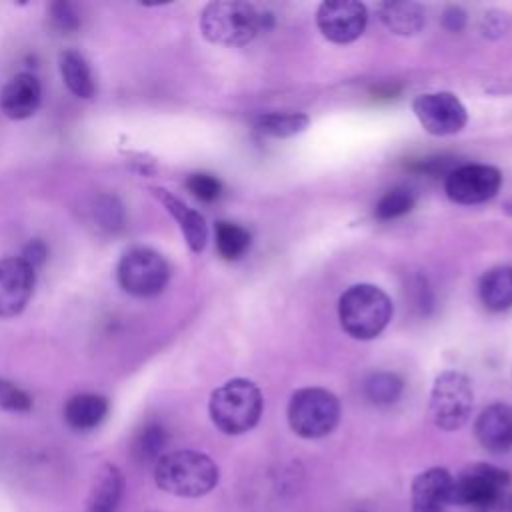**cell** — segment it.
<instances>
[{"mask_svg":"<svg viewBox=\"0 0 512 512\" xmlns=\"http://www.w3.org/2000/svg\"><path fill=\"white\" fill-rule=\"evenodd\" d=\"M266 14L250 2L216 0L200 14L202 36L220 46H244L266 30Z\"/></svg>","mask_w":512,"mask_h":512,"instance_id":"obj_1","label":"cell"},{"mask_svg":"<svg viewBox=\"0 0 512 512\" xmlns=\"http://www.w3.org/2000/svg\"><path fill=\"white\" fill-rule=\"evenodd\" d=\"M156 486L182 498H198L218 484V466L210 456L196 450L166 452L154 466Z\"/></svg>","mask_w":512,"mask_h":512,"instance_id":"obj_2","label":"cell"},{"mask_svg":"<svg viewBox=\"0 0 512 512\" xmlns=\"http://www.w3.org/2000/svg\"><path fill=\"white\" fill-rule=\"evenodd\" d=\"M262 406V392L252 380L232 378L212 392L208 412L220 432L244 434L258 424Z\"/></svg>","mask_w":512,"mask_h":512,"instance_id":"obj_3","label":"cell"},{"mask_svg":"<svg viewBox=\"0 0 512 512\" xmlns=\"http://www.w3.org/2000/svg\"><path fill=\"white\" fill-rule=\"evenodd\" d=\"M338 318L348 336L372 340L388 326L392 302L388 294L374 284H354L340 296Z\"/></svg>","mask_w":512,"mask_h":512,"instance_id":"obj_4","label":"cell"},{"mask_svg":"<svg viewBox=\"0 0 512 512\" xmlns=\"http://www.w3.org/2000/svg\"><path fill=\"white\" fill-rule=\"evenodd\" d=\"M338 420L340 402L326 388H300L288 402V424L302 438H324L336 428Z\"/></svg>","mask_w":512,"mask_h":512,"instance_id":"obj_5","label":"cell"},{"mask_svg":"<svg viewBox=\"0 0 512 512\" xmlns=\"http://www.w3.org/2000/svg\"><path fill=\"white\" fill-rule=\"evenodd\" d=\"M474 406V392L468 376L456 370H444L436 376L430 390V418L442 430L462 428Z\"/></svg>","mask_w":512,"mask_h":512,"instance_id":"obj_6","label":"cell"},{"mask_svg":"<svg viewBox=\"0 0 512 512\" xmlns=\"http://www.w3.org/2000/svg\"><path fill=\"white\" fill-rule=\"evenodd\" d=\"M116 276L118 284L128 294L138 298H150L164 290L170 278V268L156 250L136 246L122 254Z\"/></svg>","mask_w":512,"mask_h":512,"instance_id":"obj_7","label":"cell"},{"mask_svg":"<svg viewBox=\"0 0 512 512\" xmlns=\"http://www.w3.org/2000/svg\"><path fill=\"white\" fill-rule=\"evenodd\" d=\"M510 484V474L494 464L476 462L464 468L452 482L450 504L478 508L496 496L504 494Z\"/></svg>","mask_w":512,"mask_h":512,"instance_id":"obj_8","label":"cell"},{"mask_svg":"<svg viewBox=\"0 0 512 512\" xmlns=\"http://www.w3.org/2000/svg\"><path fill=\"white\" fill-rule=\"evenodd\" d=\"M412 110L420 126L432 136H450L468 122V112L452 92H426L416 96Z\"/></svg>","mask_w":512,"mask_h":512,"instance_id":"obj_9","label":"cell"},{"mask_svg":"<svg viewBox=\"0 0 512 512\" xmlns=\"http://www.w3.org/2000/svg\"><path fill=\"white\" fill-rule=\"evenodd\" d=\"M502 184L498 168L488 164H464L446 174V196L456 204H482L496 196Z\"/></svg>","mask_w":512,"mask_h":512,"instance_id":"obj_10","label":"cell"},{"mask_svg":"<svg viewBox=\"0 0 512 512\" xmlns=\"http://www.w3.org/2000/svg\"><path fill=\"white\" fill-rule=\"evenodd\" d=\"M368 24V10L356 0H326L316 10V26L334 44H350Z\"/></svg>","mask_w":512,"mask_h":512,"instance_id":"obj_11","label":"cell"},{"mask_svg":"<svg viewBox=\"0 0 512 512\" xmlns=\"http://www.w3.org/2000/svg\"><path fill=\"white\" fill-rule=\"evenodd\" d=\"M36 282V270L20 256L0 260V318H12L28 304Z\"/></svg>","mask_w":512,"mask_h":512,"instance_id":"obj_12","label":"cell"},{"mask_svg":"<svg viewBox=\"0 0 512 512\" xmlns=\"http://www.w3.org/2000/svg\"><path fill=\"white\" fill-rule=\"evenodd\" d=\"M454 476L446 468H428L412 480L410 512H442L450 504Z\"/></svg>","mask_w":512,"mask_h":512,"instance_id":"obj_13","label":"cell"},{"mask_svg":"<svg viewBox=\"0 0 512 512\" xmlns=\"http://www.w3.org/2000/svg\"><path fill=\"white\" fill-rule=\"evenodd\" d=\"M480 446L492 454H504L512 448V406L496 402L480 412L474 424Z\"/></svg>","mask_w":512,"mask_h":512,"instance_id":"obj_14","label":"cell"},{"mask_svg":"<svg viewBox=\"0 0 512 512\" xmlns=\"http://www.w3.org/2000/svg\"><path fill=\"white\" fill-rule=\"evenodd\" d=\"M40 100L42 88L36 76L20 72L4 84L0 92V110L10 120H26L38 110Z\"/></svg>","mask_w":512,"mask_h":512,"instance_id":"obj_15","label":"cell"},{"mask_svg":"<svg viewBox=\"0 0 512 512\" xmlns=\"http://www.w3.org/2000/svg\"><path fill=\"white\" fill-rule=\"evenodd\" d=\"M150 190L164 204L168 214L178 222L188 248L192 252H202L208 240V228H206L204 216L164 188H150Z\"/></svg>","mask_w":512,"mask_h":512,"instance_id":"obj_16","label":"cell"},{"mask_svg":"<svg viewBox=\"0 0 512 512\" xmlns=\"http://www.w3.org/2000/svg\"><path fill=\"white\" fill-rule=\"evenodd\" d=\"M380 22L398 36H414L426 24V12L418 2H382L378 4Z\"/></svg>","mask_w":512,"mask_h":512,"instance_id":"obj_17","label":"cell"},{"mask_svg":"<svg viewBox=\"0 0 512 512\" xmlns=\"http://www.w3.org/2000/svg\"><path fill=\"white\" fill-rule=\"evenodd\" d=\"M124 492L122 472L114 464H104L94 480L84 512H116Z\"/></svg>","mask_w":512,"mask_h":512,"instance_id":"obj_18","label":"cell"},{"mask_svg":"<svg viewBox=\"0 0 512 512\" xmlns=\"http://www.w3.org/2000/svg\"><path fill=\"white\" fill-rule=\"evenodd\" d=\"M108 414V400L100 394H76L64 406V420L74 430L96 428Z\"/></svg>","mask_w":512,"mask_h":512,"instance_id":"obj_19","label":"cell"},{"mask_svg":"<svg viewBox=\"0 0 512 512\" xmlns=\"http://www.w3.org/2000/svg\"><path fill=\"white\" fill-rule=\"evenodd\" d=\"M482 304L492 312L512 308V266H496L488 270L478 284Z\"/></svg>","mask_w":512,"mask_h":512,"instance_id":"obj_20","label":"cell"},{"mask_svg":"<svg viewBox=\"0 0 512 512\" xmlns=\"http://www.w3.org/2000/svg\"><path fill=\"white\" fill-rule=\"evenodd\" d=\"M58 64H60L62 80L74 96H78L82 100H88L94 96V92H96L94 78H92L88 62L84 60V56L80 52L64 50L58 58Z\"/></svg>","mask_w":512,"mask_h":512,"instance_id":"obj_21","label":"cell"},{"mask_svg":"<svg viewBox=\"0 0 512 512\" xmlns=\"http://www.w3.org/2000/svg\"><path fill=\"white\" fill-rule=\"evenodd\" d=\"M310 118L304 112H268L256 118V128L272 138H290L304 132Z\"/></svg>","mask_w":512,"mask_h":512,"instance_id":"obj_22","label":"cell"},{"mask_svg":"<svg viewBox=\"0 0 512 512\" xmlns=\"http://www.w3.org/2000/svg\"><path fill=\"white\" fill-rule=\"evenodd\" d=\"M214 234H216V250L228 262L242 258L250 248V232L240 224L220 220L216 222Z\"/></svg>","mask_w":512,"mask_h":512,"instance_id":"obj_23","label":"cell"},{"mask_svg":"<svg viewBox=\"0 0 512 512\" xmlns=\"http://www.w3.org/2000/svg\"><path fill=\"white\" fill-rule=\"evenodd\" d=\"M404 382L394 372H374L364 382L366 398L376 406H392L402 396Z\"/></svg>","mask_w":512,"mask_h":512,"instance_id":"obj_24","label":"cell"},{"mask_svg":"<svg viewBox=\"0 0 512 512\" xmlns=\"http://www.w3.org/2000/svg\"><path fill=\"white\" fill-rule=\"evenodd\" d=\"M416 204V196L410 188L404 186H396L392 190H388L374 208V216L378 220H394L400 218L404 214H408Z\"/></svg>","mask_w":512,"mask_h":512,"instance_id":"obj_25","label":"cell"},{"mask_svg":"<svg viewBox=\"0 0 512 512\" xmlns=\"http://www.w3.org/2000/svg\"><path fill=\"white\" fill-rule=\"evenodd\" d=\"M168 444L166 430L160 424H148L134 440V456L142 462L160 460L164 456V448Z\"/></svg>","mask_w":512,"mask_h":512,"instance_id":"obj_26","label":"cell"},{"mask_svg":"<svg viewBox=\"0 0 512 512\" xmlns=\"http://www.w3.org/2000/svg\"><path fill=\"white\" fill-rule=\"evenodd\" d=\"M94 218L106 230H118L124 222V210L114 196H100L94 204Z\"/></svg>","mask_w":512,"mask_h":512,"instance_id":"obj_27","label":"cell"},{"mask_svg":"<svg viewBox=\"0 0 512 512\" xmlns=\"http://www.w3.org/2000/svg\"><path fill=\"white\" fill-rule=\"evenodd\" d=\"M186 188L202 202H214L222 194V182L216 176L204 172L190 174L186 180Z\"/></svg>","mask_w":512,"mask_h":512,"instance_id":"obj_28","label":"cell"},{"mask_svg":"<svg viewBox=\"0 0 512 512\" xmlns=\"http://www.w3.org/2000/svg\"><path fill=\"white\" fill-rule=\"evenodd\" d=\"M30 408H32V398L14 382L0 378V410L28 412Z\"/></svg>","mask_w":512,"mask_h":512,"instance_id":"obj_29","label":"cell"},{"mask_svg":"<svg viewBox=\"0 0 512 512\" xmlns=\"http://www.w3.org/2000/svg\"><path fill=\"white\" fill-rule=\"evenodd\" d=\"M50 18H52V24L62 32H72L80 26V16H78L74 4H70L66 0L54 2L50 6Z\"/></svg>","mask_w":512,"mask_h":512,"instance_id":"obj_30","label":"cell"},{"mask_svg":"<svg viewBox=\"0 0 512 512\" xmlns=\"http://www.w3.org/2000/svg\"><path fill=\"white\" fill-rule=\"evenodd\" d=\"M442 24L450 32H458L466 24V12L460 6H448L442 14Z\"/></svg>","mask_w":512,"mask_h":512,"instance_id":"obj_31","label":"cell"},{"mask_svg":"<svg viewBox=\"0 0 512 512\" xmlns=\"http://www.w3.org/2000/svg\"><path fill=\"white\" fill-rule=\"evenodd\" d=\"M20 258L26 260V262L36 270V266H40V264L44 262V258H46V246H44V242L32 240V242L24 248V252H22Z\"/></svg>","mask_w":512,"mask_h":512,"instance_id":"obj_32","label":"cell"},{"mask_svg":"<svg viewBox=\"0 0 512 512\" xmlns=\"http://www.w3.org/2000/svg\"><path fill=\"white\" fill-rule=\"evenodd\" d=\"M474 512H512V494L504 492V494L496 496L494 500L474 508Z\"/></svg>","mask_w":512,"mask_h":512,"instance_id":"obj_33","label":"cell"},{"mask_svg":"<svg viewBox=\"0 0 512 512\" xmlns=\"http://www.w3.org/2000/svg\"><path fill=\"white\" fill-rule=\"evenodd\" d=\"M504 210H506V212H508V214H510V216H512V198H510V200H508V202H506V206H504Z\"/></svg>","mask_w":512,"mask_h":512,"instance_id":"obj_34","label":"cell"}]
</instances>
